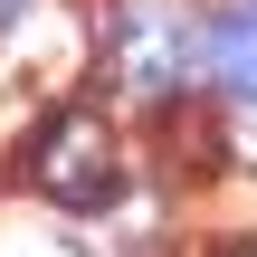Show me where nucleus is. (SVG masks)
Returning <instances> with one entry per match:
<instances>
[{"instance_id":"nucleus-1","label":"nucleus","mask_w":257,"mask_h":257,"mask_svg":"<svg viewBox=\"0 0 257 257\" xmlns=\"http://www.w3.org/2000/svg\"><path fill=\"white\" fill-rule=\"evenodd\" d=\"M114 181H124V172H114V134H105V114L57 105V114L38 124V143H29V191L57 200V210H105Z\"/></svg>"},{"instance_id":"nucleus-4","label":"nucleus","mask_w":257,"mask_h":257,"mask_svg":"<svg viewBox=\"0 0 257 257\" xmlns=\"http://www.w3.org/2000/svg\"><path fill=\"white\" fill-rule=\"evenodd\" d=\"M210 76H219L229 105H248V95H257V10H229V19L210 29Z\"/></svg>"},{"instance_id":"nucleus-7","label":"nucleus","mask_w":257,"mask_h":257,"mask_svg":"<svg viewBox=\"0 0 257 257\" xmlns=\"http://www.w3.org/2000/svg\"><path fill=\"white\" fill-rule=\"evenodd\" d=\"M19 19H29V0H0V29H19Z\"/></svg>"},{"instance_id":"nucleus-2","label":"nucleus","mask_w":257,"mask_h":257,"mask_svg":"<svg viewBox=\"0 0 257 257\" xmlns=\"http://www.w3.org/2000/svg\"><path fill=\"white\" fill-rule=\"evenodd\" d=\"M172 19H114V86H134V95H153V105H172Z\"/></svg>"},{"instance_id":"nucleus-3","label":"nucleus","mask_w":257,"mask_h":257,"mask_svg":"<svg viewBox=\"0 0 257 257\" xmlns=\"http://www.w3.org/2000/svg\"><path fill=\"white\" fill-rule=\"evenodd\" d=\"M153 143H172L191 181H200V172H229V143H219V114H200L191 95H172V105L153 114Z\"/></svg>"},{"instance_id":"nucleus-5","label":"nucleus","mask_w":257,"mask_h":257,"mask_svg":"<svg viewBox=\"0 0 257 257\" xmlns=\"http://www.w3.org/2000/svg\"><path fill=\"white\" fill-rule=\"evenodd\" d=\"M219 143H229L238 172H257V95H248V105H219Z\"/></svg>"},{"instance_id":"nucleus-6","label":"nucleus","mask_w":257,"mask_h":257,"mask_svg":"<svg viewBox=\"0 0 257 257\" xmlns=\"http://www.w3.org/2000/svg\"><path fill=\"white\" fill-rule=\"evenodd\" d=\"M210 257H257V238H219V248H210Z\"/></svg>"}]
</instances>
